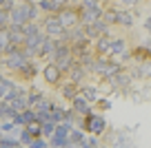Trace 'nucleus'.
I'll use <instances>...</instances> for the list:
<instances>
[{
	"mask_svg": "<svg viewBox=\"0 0 151 148\" xmlns=\"http://www.w3.org/2000/svg\"><path fill=\"white\" fill-rule=\"evenodd\" d=\"M56 16H58V20L62 22V27H76V24H80V20H78V11H73V9H69V7H60V9L56 11Z\"/></svg>",
	"mask_w": 151,
	"mask_h": 148,
	"instance_id": "obj_1",
	"label": "nucleus"
},
{
	"mask_svg": "<svg viewBox=\"0 0 151 148\" xmlns=\"http://www.w3.org/2000/svg\"><path fill=\"white\" fill-rule=\"evenodd\" d=\"M62 31H65V27H62V22L58 20V16H49V18L45 20V36L60 38Z\"/></svg>",
	"mask_w": 151,
	"mask_h": 148,
	"instance_id": "obj_2",
	"label": "nucleus"
},
{
	"mask_svg": "<svg viewBox=\"0 0 151 148\" xmlns=\"http://www.w3.org/2000/svg\"><path fill=\"white\" fill-rule=\"evenodd\" d=\"M104 128H107V122H104V117L102 115H91L89 113V120H87V130H89L91 135H102L104 133Z\"/></svg>",
	"mask_w": 151,
	"mask_h": 148,
	"instance_id": "obj_3",
	"label": "nucleus"
},
{
	"mask_svg": "<svg viewBox=\"0 0 151 148\" xmlns=\"http://www.w3.org/2000/svg\"><path fill=\"white\" fill-rule=\"evenodd\" d=\"M27 60H29V58L24 56L22 49H20V51H16V53H11V56H7L5 64H7V69H11V71H20L24 64H27Z\"/></svg>",
	"mask_w": 151,
	"mask_h": 148,
	"instance_id": "obj_4",
	"label": "nucleus"
},
{
	"mask_svg": "<svg viewBox=\"0 0 151 148\" xmlns=\"http://www.w3.org/2000/svg\"><path fill=\"white\" fill-rule=\"evenodd\" d=\"M29 22L27 20V5H18L9 9V24H24Z\"/></svg>",
	"mask_w": 151,
	"mask_h": 148,
	"instance_id": "obj_5",
	"label": "nucleus"
},
{
	"mask_svg": "<svg viewBox=\"0 0 151 148\" xmlns=\"http://www.w3.org/2000/svg\"><path fill=\"white\" fill-rule=\"evenodd\" d=\"M60 75H62V71L58 69L53 62H51V64H47V66H45V71H42V78L47 80L49 84H58V82H60Z\"/></svg>",
	"mask_w": 151,
	"mask_h": 148,
	"instance_id": "obj_6",
	"label": "nucleus"
},
{
	"mask_svg": "<svg viewBox=\"0 0 151 148\" xmlns=\"http://www.w3.org/2000/svg\"><path fill=\"white\" fill-rule=\"evenodd\" d=\"M71 102H73V111L78 113V115H89V113H91L89 102H87L82 95H73V97H71Z\"/></svg>",
	"mask_w": 151,
	"mask_h": 148,
	"instance_id": "obj_7",
	"label": "nucleus"
},
{
	"mask_svg": "<svg viewBox=\"0 0 151 148\" xmlns=\"http://www.w3.org/2000/svg\"><path fill=\"white\" fill-rule=\"evenodd\" d=\"M118 24L120 27H133V16L129 14V11H124V9H118Z\"/></svg>",
	"mask_w": 151,
	"mask_h": 148,
	"instance_id": "obj_8",
	"label": "nucleus"
},
{
	"mask_svg": "<svg viewBox=\"0 0 151 148\" xmlns=\"http://www.w3.org/2000/svg\"><path fill=\"white\" fill-rule=\"evenodd\" d=\"M124 51H127V42L124 40H111L109 42V53H120L122 56Z\"/></svg>",
	"mask_w": 151,
	"mask_h": 148,
	"instance_id": "obj_9",
	"label": "nucleus"
},
{
	"mask_svg": "<svg viewBox=\"0 0 151 148\" xmlns=\"http://www.w3.org/2000/svg\"><path fill=\"white\" fill-rule=\"evenodd\" d=\"M107 64H109V60H104V58H98V60H93V64H91V71H93V73L104 75V73H107Z\"/></svg>",
	"mask_w": 151,
	"mask_h": 148,
	"instance_id": "obj_10",
	"label": "nucleus"
},
{
	"mask_svg": "<svg viewBox=\"0 0 151 148\" xmlns=\"http://www.w3.org/2000/svg\"><path fill=\"white\" fill-rule=\"evenodd\" d=\"M96 40H98V44H96V51L102 53V56H104V53H109V42H111V40L107 38V33H104V36H100V38H96Z\"/></svg>",
	"mask_w": 151,
	"mask_h": 148,
	"instance_id": "obj_11",
	"label": "nucleus"
},
{
	"mask_svg": "<svg viewBox=\"0 0 151 148\" xmlns=\"http://www.w3.org/2000/svg\"><path fill=\"white\" fill-rule=\"evenodd\" d=\"M82 133L80 130H73V128H69V133H67V142H69V146H73V144H80L82 146Z\"/></svg>",
	"mask_w": 151,
	"mask_h": 148,
	"instance_id": "obj_12",
	"label": "nucleus"
},
{
	"mask_svg": "<svg viewBox=\"0 0 151 148\" xmlns=\"http://www.w3.org/2000/svg\"><path fill=\"white\" fill-rule=\"evenodd\" d=\"M20 75H22L24 80H31L33 75H36V62H29V60H27V64L20 69Z\"/></svg>",
	"mask_w": 151,
	"mask_h": 148,
	"instance_id": "obj_13",
	"label": "nucleus"
},
{
	"mask_svg": "<svg viewBox=\"0 0 151 148\" xmlns=\"http://www.w3.org/2000/svg\"><path fill=\"white\" fill-rule=\"evenodd\" d=\"M9 42H11V38H9V29H7V27H0V53H2L7 46H9Z\"/></svg>",
	"mask_w": 151,
	"mask_h": 148,
	"instance_id": "obj_14",
	"label": "nucleus"
},
{
	"mask_svg": "<svg viewBox=\"0 0 151 148\" xmlns=\"http://www.w3.org/2000/svg\"><path fill=\"white\" fill-rule=\"evenodd\" d=\"M49 115H51V122H53V124H58V122H62V120H65V111H62L60 106H56V104L51 106Z\"/></svg>",
	"mask_w": 151,
	"mask_h": 148,
	"instance_id": "obj_15",
	"label": "nucleus"
},
{
	"mask_svg": "<svg viewBox=\"0 0 151 148\" xmlns=\"http://www.w3.org/2000/svg\"><path fill=\"white\" fill-rule=\"evenodd\" d=\"M53 128H56V124H53L51 120H49V122H42V124H40V135L51 137V135H53Z\"/></svg>",
	"mask_w": 151,
	"mask_h": 148,
	"instance_id": "obj_16",
	"label": "nucleus"
},
{
	"mask_svg": "<svg viewBox=\"0 0 151 148\" xmlns=\"http://www.w3.org/2000/svg\"><path fill=\"white\" fill-rule=\"evenodd\" d=\"M100 18H104V22L107 24H116L118 22V9H111V11H104Z\"/></svg>",
	"mask_w": 151,
	"mask_h": 148,
	"instance_id": "obj_17",
	"label": "nucleus"
},
{
	"mask_svg": "<svg viewBox=\"0 0 151 148\" xmlns=\"http://www.w3.org/2000/svg\"><path fill=\"white\" fill-rule=\"evenodd\" d=\"M82 97H85V100H87V102H96V100H98V91H96V88L93 86H85V88H82Z\"/></svg>",
	"mask_w": 151,
	"mask_h": 148,
	"instance_id": "obj_18",
	"label": "nucleus"
},
{
	"mask_svg": "<svg viewBox=\"0 0 151 148\" xmlns=\"http://www.w3.org/2000/svg\"><path fill=\"white\" fill-rule=\"evenodd\" d=\"M62 95H65V100H71L73 95H78V91H76L73 82H69V84H65V86H62Z\"/></svg>",
	"mask_w": 151,
	"mask_h": 148,
	"instance_id": "obj_19",
	"label": "nucleus"
},
{
	"mask_svg": "<svg viewBox=\"0 0 151 148\" xmlns=\"http://www.w3.org/2000/svg\"><path fill=\"white\" fill-rule=\"evenodd\" d=\"M38 7H40V9H45V11H49V14H56V11H58V7L53 5L51 0H40V2H38Z\"/></svg>",
	"mask_w": 151,
	"mask_h": 148,
	"instance_id": "obj_20",
	"label": "nucleus"
},
{
	"mask_svg": "<svg viewBox=\"0 0 151 148\" xmlns=\"http://www.w3.org/2000/svg\"><path fill=\"white\" fill-rule=\"evenodd\" d=\"M49 146H69V142H67V137H62V135H51Z\"/></svg>",
	"mask_w": 151,
	"mask_h": 148,
	"instance_id": "obj_21",
	"label": "nucleus"
},
{
	"mask_svg": "<svg viewBox=\"0 0 151 148\" xmlns=\"http://www.w3.org/2000/svg\"><path fill=\"white\" fill-rule=\"evenodd\" d=\"M138 73H140V78H151V62H142L138 66Z\"/></svg>",
	"mask_w": 151,
	"mask_h": 148,
	"instance_id": "obj_22",
	"label": "nucleus"
},
{
	"mask_svg": "<svg viewBox=\"0 0 151 148\" xmlns=\"http://www.w3.org/2000/svg\"><path fill=\"white\" fill-rule=\"evenodd\" d=\"M40 97H42V93H40V91H31V93H27V106H33V104H36Z\"/></svg>",
	"mask_w": 151,
	"mask_h": 148,
	"instance_id": "obj_23",
	"label": "nucleus"
},
{
	"mask_svg": "<svg viewBox=\"0 0 151 148\" xmlns=\"http://www.w3.org/2000/svg\"><path fill=\"white\" fill-rule=\"evenodd\" d=\"M31 139H33V133L29 130V126H24V130L20 133V144H31Z\"/></svg>",
	"mask_w": 151,
	"mask_h": 148,
	"instance_id": "obj_24",
	"label": "nucleus"
},
{
	"mask_svg": "<svg viewBox=\"0 0 151 148\" xmlns=\"http://www.w3.org/2000/svg\"><path fill=\"white\" fill-rule=\"evenodd\" d=\"M0 146H20V139H9V137H0Z\"/></svg>",
	"mask_w": 151,
	"mask_h": 148,
	"instance_id": "obj_25",
	"label": "nucleus"
},
{
	"mask_svg": "<svg viewBox=\"0 0 151 148\" xmlns=\"http://www.w3.org/2000/svg\"><path fill=\"white\" fill-rule=\"evenodd\" d=\"M9 24V11L0 9V27H7Z\"/></svg>",
	"mask_w": 151,
	"mask_h": 148,
	"instance_id": "obj_26",
	"label": "nucleus"
},
{
	"mask_svg": "<svg viewBox=\"0 0 151 148\" xmlns=\"http://www.w3.org/2000/svg\"><path fill=\"white\" fill-rule=\"evenodd\" d=\"M36 16H38V9L33 5H27V20H36Z\"/></svg>",
	"mask_w": 151,
	"mask_h": 148,
	"instance_id": "obj_27",
	"label": "nucleus"
},
{
	"mask_svg": "<svg viewBox=\"0 0 151 148\" xmlns=\"http://www.w3.org/2000/svg\"><path fill=\"white\" fill-rule=\"evenodd\" d=\"M31 146H33V148H45V146H49V144L45 142V139H38V137H36V139H31Z\"/></svg>",
	"mask_w": 151,
	"mask_h": 148,
	"instance_id": "obj_28",
	"label": "nucleus"
},
{
	"mask_svg": "<svg viewBox=\"0 0 151 148\" xmlns=\"http://www.w3.org/2000/svg\"><path fill=\"white\" fill-rule=\"evenodd\" d=\"M14 2H16V0H0V9H5V11H9L11 7H14Z\"/></svg>",
	"mask_w": 151,
	"mask_h": 148,
	"instance_id": "obj_29",
	"label": "nucleus"
},
{
	"mask_svg": "<svg viewBox=\"0 0 151 148\" xmlns=\"http://www.w3.org/2000/svg\"><path fill=\"white\" fill-rule=\"evenodd\" d=\"M51 2L58 7V9H60V7H65V5H69V0H51Z\"/></svg>",
	"mask_w": 151,
	"mask_h": 148,
	"instance_id": "obj_30",
	"label": "nucleus"
},
{
	"mask_svg": "<svg viewBox=\"0 0 151 148\" xmlns=\"http://www.w3.org/2000/svg\"><path fill=\"white\" fill-rule=\"evenodd\" d=\"M11 128H14L11 122H9V124H0V130H5V133H7V130H11Z\"/></svg>",
	"mask_w": 151,
	"mask_h": 148,
	"instance_id": "obj_31",
	"label": "nucleus"
},
{
	"mask_svg": "<svg viewBox=\"0 0 151 148\" xmlns=\"http://www.w3.org/2000/svg\"><path fill=\"white\" fill-rule=\"evenodd\" d=\"M138 0H120V5H127V7H133Z\"/></svg>",
	"mask_w": 151,
	"mask_h": 148,
	"instance_id": "obj_32",
	"label": "nucleus"
},
{
	"mask_svg": "<svg viewBox=\"0 0 151 148\" xmlns=\"http://www.w3.org/2000/svg\"><path fill=\"white\" fill-rule=\"evenodd\" d=\"M145 27H147V31L151 33V18H147V20H145Z\"/></svg>",
	"mask_w": 151,
	"mask_h": 148,
	"instance_id": "obj_33",
	"label": "nucleus"
},
{
	"mask_svg": "<svg viewBox=\"0 0 151 148\" xmlns=\"http://www.w3.org/2000/svg\"><path fill=\"white\" fill-rule=\"evenodd\" d=\"M18 2H27V0H18Z\"/></svg>",
	"mask_w": 151,
	"mask_h": 148,
	"instance_id": "obj_34",
	"label": "nucleus"
}]
</instances>
